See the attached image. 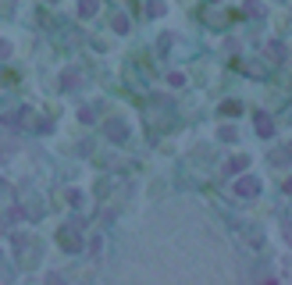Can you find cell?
Here are the masks:
<instances>
[{"label": "cell", "instance_id": "cell-1", "mask_svg": "<svg viewBox=\"0 0 292 285\" xmlns=\"http://www.w3.org/2000/svg\"><path fill=\"white\" fill-rule=\"evenodd\" d=\"M257 193H260V182H257V178L246 175V178L235 182V196H257Z\"/></svg>", "mask_w": 292, "mask_h": 285}, {"label": "cell", "instance_id": "cell-2", "mask_svg": "<svg viewBox=\"0 0 292 285\" xmlns=\"http://www.w3.org/2000/svg\"><path fill=\"white\" fill-rule=\"evenodd\" d=\"M96 8H100V0H82V4H78V15H82V18H93Z\"/></svg>", "mask_w": 292, "mask_h": 285}, {"label": "cell", "instance_id": "cell-3", "mask_svg": "<svg viewBox=\"0 0 292 285\" xmlns=\"http://www.w3.org/2000/svg\"><path fill=\"white\" fill-rule=\"evenodd\" d=\"M257 132H260V136H271V132H274V125H271L267 114H257Z\"/></svg>", "mask_w": 292, "mask_h": 285}, {"label": "cell", "instance_id": "cell-4", "mask_svg": "<svg viewBox=\"0 0 292 285\" xmlns=\"http://www.w3.org/2000/svg\"><path fill=\"white\" fill-rule=\"evenodd\" d=\"M107 136H111L114 143H121L125 136H129V129H125V125H107Z\"/></svg>", "mask_w": 292, "mask_h": 285}, {"label": "cell", "instance_id": "cell-5", "mask_svg": "<svg viewBox=\"0 0 292 285\" xmlns=\"http://www.w3.org/2000/svg\"><path fill=\"white\" fill-rule=\"evenodd\" d=\"M246 164H249V160H246V157H235V160H232V164H228V171H232V175H235V171H242V168H246Z\"/></svg>", "mask_w": 292, "mask_h": 285}, {"label": "cell", "instance_id": "cell-6", "mask_svg": "<svg viewBox=\"0 0 292 285\" xmlns=\"http://www.w3.org/2000/svg\"><path fill=\"white\" fill-rule=\"evenodd\" d=\"M61 86H78V75H75V71H71V75H64V78H61Z\"/></svg>", "mask_w": 292, "mask_h": 285}, {"label": "cell", "instance_id": "cell-7", "mask_svg": "<svg viewBox=\"0 0 292 285\" xmlns=\"http://www.w3.org/2000/svg\"><path fill=\"white\" fill-rule=\"evenodd\" d=\"M114 29H118V32H125V29H129V18H121V15H118V18H114Z\"/></svg>", "mask_w": 292, "mask_h": 285}, {"label": "cell", "instance_id": "cell-8", "mask_svg": "<svg viewBox=\"0 0 292 285\" xmlns=\"http://www.w3.org/2000/svg\"><path fill=\"white\" fill-rule=\"evenodd\" d=\"M11 54V43H4V39H0V57H8Z\"/></svg>", "mask_w": 292, "mask_h": 285}, {"label": "cell", "instance_id": "cell-9", "mask_svg": "<svg viewBox=\"0 0 292 285\" xmlns=\"http://www.w3.org/2000/svg\"><path fill=\"white\" fill-rule=\"evenodd\" d=\"M285 239H288V242H292V228H288V232H285Z\"/></svg>", "mask_w": 292, "mask_h": 285}]
</instances>
